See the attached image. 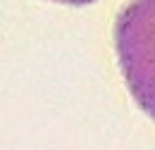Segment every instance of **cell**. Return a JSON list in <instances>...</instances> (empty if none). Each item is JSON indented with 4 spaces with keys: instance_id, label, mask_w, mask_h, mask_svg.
Instances as JSON below:
<instances>
[{
    "instance_id": "cell-2",
    "label": "cell",
    "mask_w": 155,
    "mask_h": 150,
    "mask_svg": "<svg viewBox=\"0 0 155 150\" xmlns=\"http://www.w3.org/2000/svg\"><path fill=\"white\" fill-rule=\"evenodd\" d=\"M50 2H62V5H88L96 0H50Z\"/></svg>"
},
{
    "instance_id": "cell-1",
    "label": "cell",
    "mask_w": 155,
    "mask_h": 150,
    "mask_svg": "<svg viewBox=\"0 0 155 150\" xmlns=\"http://www.w3.org/2000/svg\"><path fill=\"white\" fill-rule=\"evenodd\" d=\"M115 48L134 100L155 122V0H131L119 12Z\"/></svg>"
}]
</instances>
